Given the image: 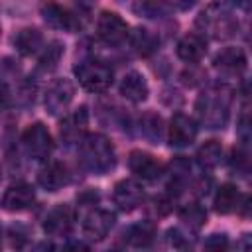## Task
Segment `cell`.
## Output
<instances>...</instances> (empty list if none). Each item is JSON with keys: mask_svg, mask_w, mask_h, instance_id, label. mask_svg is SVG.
<instances>
[{"mask_svg": "<svg viewBox=\"0 0 252 252\" xmlns=\"http://www.w3.org/2000/svg\"><path fill=\"white\" fill-rule=\"evenodd\" d=\"M165 236H167L169 246H173V248H191L193 246V242L189 240V236H185L179 228H169L165 232Z\"/></svg>", "mask_w": 252, "mask_h": 252, "instance_id": "f546056e", "label": "cell"}, {"mask_svg": "<svg viewBox=\"0 0 252 252\" xmlns=\"http://www.w3.org/2000/svg\"><path fill=\"white\" fill-rule=\"evenodd\" d=\"M226 2L232 6H240V8H248V4H250V0H226Z\"/></svg>", "mask_w": 252, "mask_h": 252, "instance_id": "836d02e7", "label": "cell"}, {"mask_svg": "<svg viewBox=\"0 0 252 252\" xmlns=\"http://www.w3.org/2000/svg\"><path fill=\"white\" fill-rule=\"evenodd\" d=\"M0 240H2V226H0Z\"/></svg>", "mask_w": 252, "mask_h": 252, "instance_id": "d590c367", "label": "cell"}, {"mask_svg": "<svg viewBox=\"0 0 252 252\" xmlns=\"http://www.w3.org/2000/svg\"><path fill=\"white\" fill-rule=\"evenodd\" d=\"M112 201L120 211L130 213L144 203V187L134 179H120L112 189Z\"/></svg>", "mask_w": 252, "mask_h": 252, "instance_id": "ba28073f", "label": "cell"}, {"mask_svg": "<svg viewBox=\"0 0 252 252\" xmlns=\"http://www.w3.org/2000/svg\"><path fill=\"white\" fill-rule=\"evenodd\" d=\"M177 215H179V219L185 224H189L195 230L201 228L207 222V211H205V207L199 201H189V203L181 205L179 211H177Z\"/></svg>", "mask_w": 252, "mask_h": 252, "instance_id": "d4e9b609", "label": "cell"}, {"mask_svg": "<svg viewBox=\"0 0 252 252\" xmlns=\"http://www.w3.org/2000/svg\"><path fill=\"white\" fill-rule=\"evenodd\" d=\"M230 102L232 94L226 87H211L203 91L195 102L201 124H205L207 128H222L230 114Z\"/></svg>", "mask_w": 252, "mask_h": 252, "instance_id": "6da1fadb", "label": "cell"}, {"mask_svg": "<svg viewBox=\"0 0 252 252\" xmlns=\"http://www.w3.org/2000/svg\"><path fill=\"white\" fill-rule=\"evenodd\" d=\"M213 65L222 73L238 75L246 69V53L240 47H224L215 55Z\"/></svg>", "mask_w": 252, "mask_h": 252, "instance_id": "2e32d148", "label": "cell"}, {"mask_svg": "<svg viewBox=\"0 0 252 252\" xmlns=\"http://www.w3.org/2000/svg\"><path fill=\"white\" fill-rule=\"evenodd\" d=\"M10 100H12V93H10V87H8V83H6V81H2V79H0V110L8 108Z\"/></svg>", "mask_w": 252, "mask_h": 252, "instance_id": "d6a6232c", "label": "cell"}, {"mask_svg": "<svg viewBox=\"0 0 252 252\" xmlns=\"http://www.w3.org/2000/svg\"><path fill=\"white\" fill-rule=\"evenodd\" d=\"M75 213L69 205H55L43 219V230L49 236H69L73 230Z\"/></svg>", "mask_w": 252, "mask_h": 252, "instance_id": "30bf717a", "label": "cell"}, {"mask_svg": "<svg viewBox=\"0 0 252 252\" xmlns=\"http://www.w3.org/2000/svg\"><path fill=\"white\" fill-rule=\"evenodd\" d=\"M87 122H89V112L87 106H79L77 110H73L71 114H67L59 126V134L67 144H75L81 142L85 130H87Z\"/></svg>", "mask_w": 252, "mask_h": 252, "instance_id": "9a60e30c", "label": "cell"}, {"mask_svg": "<svg viewBox=\"0 0 252 252\" xmlns=\"http://www.w3.org/2000/svg\"><path fill=\"white\" fill-rule=\"evenodd\" d=\"M197 28L211 35L213 39H228L238 32V20L232 16V12L220 4L213 2L209 4L195 20Z\"/></svg>", "mask_w": 252, "mask_h": 252, "instance_id": "3957f363", "label": "cell"}, {"mask_svg": "<svg viewBox=\"0 0 252 252\" xmlns=\"http://www.w3.org/2000/svg\"><path fill=\"white\" fill-rule=\"evenodd\" d=\"M240 199H242V195H240V191H238L236 185H232V183H222V185L217 189V195H215L213 205H215V211H217V213L228 215V213L238 211Z\"/></svg>", "mask_w": 252, "mask_h": 252, "instance_id": "ffe728a7", "label": "cell"}, {"mask_svg": "<svg viewBox=\"0 0 252 252\" xmlns=\"http://www.w3.org/2000/svg\"><path fill=\"white\" fill-rule=\"evenodd\" d=\"M81 161L93 173L104 175L116 165V154L110 140L102 134H89L81 138Z\"/></svg>", "mask_w": 252, "mask_h": 252, "instance_id": "7a4b0ae2", "label": "cell"}, {"mask_svg": "<svg viewBox=\"0 0 252 252\" xmlns=\"http://www.w3.org/2000/svg\"><path fill=\"white\" fill-rule=\"evenodd\" d=\"M177 57L187 63H197L207 53V41L199 33H187L177 41Z\"/></svg>", "mask_w": 252, "mask_h": 252, "instance_id": "ac0fdd59", "label": "cell"}, {"mask_svg": "<svg viewBox=\"0 0 252 252\" xmlns=\"http://www.w3.org/2000/svg\"><path fill=\"white\" fill-rule=\"evenodd\" d=\"M75 77L79 85L89 93H106L112 85V69L100 61H83L75 67Z\"/></svg>", "mask_w": 252, "mask_h": 252, "instance_id": "277c9868", "label": "cell"}, {"mask_svg": "<svg viewBox=\"0 0 252 252\" xmlns=\"http://www.w3.org/2000/svg\"><path fill=\"white\" fill-rule=\"evenodd\" d=\"M154 236H156V226L150 220L132 224L130 228H126L122 232V238L126 240V244L136 246V248H148L154 242Z\"/></svg>", "mask_w": 252, "mask_h": 252, "instance_id": "7402d4cb", "label": "cell"}, {"mask_svg": "<svg viewBox=\"0 0 252 252\" xmlns=\"http://www.w3.org/2000/svg\"><path fill=\"white\" fill-rule=\"evenodd\" d=\"M128 167H130V171L136 177H140L144 181H156L163 173V165L152 154L142 152V150L130 152V156H128Z\"/></svg>", "mask_w": 252, "mask_h": 252, "instance_id": "8fae6325", "label": "cell"}, {"mask_svg": "<svg viewBox=\"0 0 252 252\" xmlns=\"http://www.w3.org/2000/svg\"><path fill=\"white\" fill-rule=\"evenodd\" d=\"M33 201H35V191L28 183L10 185L2 195V207L10 213H20L30 209Z\"/></svg>", "mask_w": 252, "mask_h": 252, "instance_id": "5bb4252c", "label": "cell"}, {"mask_svg": "<svg viewBox=\"0 0 252 252\" xmlns=\"http://www.w3.org/2000/svg\"><path fill=\"white\" fill-rule=\"evenodd\" d=\"M61 55H63V45L59 41H51L49 45L43 47V53L39 57V69L41 71H53L57 67Z\"/></svg>", "mask_w": 252, "mask_h": 252, "instance_id": "4316f807", "label": "cell"}, {"mask_svg": "<svg viewBox=\"0 0 252 252\" xmlns=\"http://www.w3.org/2000/svg\"><path fill=\"white\" fill-rule=\"evenodd\" d=\"M205 248H213V250H220V248H226V244H228V238H226V234H219V232H215V234H211L205 242Z\"/></svg>", "mask_w": 252, "mask_h": 252, "instance_id": "1f68e13d", "label": "cell"}, {"mask_svg": "<svg viewBox=\"0 0 252 252\" xmlns=\"http://www.w3.org/2000/svg\"><path fill=\"white\" fill-rule=\"evenodd\" d=\"M138 12H142L144 16H150V18H156V16H163L167 14V4L161 2V0H142L140 6L136 8Z\"/></svg>", "mask_w": 252, "mask_h": 252, "instance_id": "83f0119b", "label": "cell"}, {"mask_svg": "<svg viewBox=\"0 0 252 252\" xmlns=\"http://www.w3.org/2000/svg\"><path fill=\"white\" fill-rule=\"evenodd\" d=\"M193 4H195V0H181V2H179L181 8H191Z\"/></svg>", "mask_w": 252, "mask_h": 252, "instance_id": "e575fe53", "label": "cell"}, {"mask_svg": "<svg viewBox=\"0 0 252 252\" xmlns=\"http://www.w3.org/2000/svg\"><path fill=\"white\" fill-rule=\"evenodd\" d=\"M96 33L108 45H120L130 35L128 24L116 12H108V10L100 12V16L96 20Z\"/></svg>", "mask_w": 252, "mask_h": 252, "instance_id": "8992f818", "label": "cell"}, {"mask_svg": "<svg viewBox=\"0 0 252 252\" xmlns=\"http://www.w3.org/2000/svg\"><path fill=\"white\" fill-rule=\"evenodd\" d=\"M41 16L51 28H57V30L75 32L79 28V20L75 18V14H71L67 8H63L53 0H45L41 4Z\"/></svg>", "mask_w": 252, "mask_h": 252, "instance_id": "4fadbf2b", "label": "cell"}, {"mask_svg": "<svg viewBox=\"0 0 252 252\" xmlns=\"http://www.w3.org/2000/svg\"><path fill=\"white\" fill-rule=\"evenodd\" d=\"M197 136V124L191 116L177 112L173 114L171 122H169V130H167V140L173 148H185L189 146Z\"/></svg>", "mask_w": 252, "mask_h": 252, "instance_id": "7c38bea8", "label": "cell"}, {"mask_svg": "<svg viewBox=\"0 0 252 252\" xmlns=\"http://www.w3.org/2000/svg\"><path fill=\"white\" fill-rule=\"evenodd\" d=\"M120 94L130 102H142L148 98V83L138 71H130L120 81Z\"/></svg>", "mask_w": 252, "mask_h": 252, "instance_id": "d6986e66", "label": "cell"}, {"mask_svg": "<svg viewBox=\"0 0 252 252\" xmlns=\"http://www.w3.org/2000/svg\"><path fill=\"white\" fill-rule=\"evenodd\" d=\"M248 154L242 150V148H234L232 150V158H230V165H232V169H236V171H240L242 175L244 173H248Z\"/></svg>", "mask_w": 252, "mask_h": 252, "instance_id": "4dcf8cb0", "label": "cell"}, {"mask_svg": "<svg viewBox=\"0 0 252 252\" xmlns=\"http://www.w3.org/2000/svg\"><path fill=\"white\" fill-rule=\"evenodd\" d=\"M73 94H75V87L69 79H55L45 91V108H47V112L53 114V116L65 112L67 106L73 100Z\"/></svg>", "mask_w": 252, "mask_h": 252, "instance_id": "52a82bcc", "label": "cell"}, {"mask_svg": "<svg viewBox=\"0 0 252 252\" xmlns=\"http://www.w3.org/2000/svg\"><path fill=\"white\" fill-rule=\"evenodd\" d=\"M128 37L132 41V47L144 57L152 55L159 45V37L148 28H136V32H132V35H128Z\"/></svg>", "mask_w": 252, "mask_h": 252, "instance_id": "603a6c76", "label": "cell"}, {"mask_svg": "<svg viewBox=\"0 0 252 252\" xmlns=\"http://www.w3.org/2000/svg\"><path fill=\"white\" fill-rule=\"evenodd\" d=\"M140 128L142 134L152 142V144H159L161 136H163V120L158 112L154 110H146L140 118Z\"/></svg>", "mask_w": 252, "mask_h": 252, "instance_id": "cb8c5ba5", "label": "cell"}, {"mask_svg": "<svg viewBox=\"0 0 252 252\" xmlns=\"http://www.w3.org/2000/svg\"><path fill=\"white\" fill-rule=\"evenodd\" d=\"M14 47H16V51L20 53V55H33V53H37L39 49H41V45H43V35H41V32L39 30H35V28H24V30H20L16 35H14Z\"/></svg>", "mask_w": 252, "mask_h": 252, "instance_id": "44dd1931", "label": "cell"}, {"mask_svg": "<svg viewBox=\"0 0 252 252\" xmlns=\"http://www.w3.org/2000/svg\"><path fill=\"white\" fill-rule=\"evenodd\" d=\"M37 183L45 191H59L69 183V171L59 161H47L37 173Z\"/></svg>", "mask_w": 252, "mask_h": 252, "instance_id": "e0dca14e", "label": "cell"}, {"mask_svg": "<svg viewBox=\"0 0 252 252\" xmlns=\"http://www.w3.org/2000/svg\"><path fill=\"white\" fill-rule=\"evenodd\" d=\"M220 159H222V146L219 140H207L197 150V161L207 169L217 167L220 163Z\"/></svg>", "mask_w": 252, "mask_h": 252, "instance_id": "484cf974", "label": "cell"}, {"mask_svg": "<svg viewBox=\"0 0 252 252\" xmlns=\"http://www.w3.org/2000/svg\"><path fill=\"white\" fill-rule=\"evenodd\" d=\"M114 220H116L114 213H110L106 209H93L85 217V220H83V234H85V238L94 240V242L104 240L108 236Z\"/></svg>", "mask_w": 252, "mask_h": 252, "instance_id": "9c48e42d", "label": "cell"}, {"mask_svg": "<svg viewBox=\"0 0 252 252\" xmlns=\"http://www.w3.org/2000/svg\"><path fill=\"white\" fill-rule=\"evenodd\" d=\"M171 211V199L165 197V195H158L152 199V205H150V213L156 215V217H165L167 213Z\"/></svg>", "mask_w": 252, "mask_h": 252, "instance_id": "f1b7e54d", "label": "cell"}, {"mask_svg": "<svg viewBox=\"0 0 252 252\" xmlns=\"http://www.w3.org/2000/svg\"><path fill=\"white\" fill-rule=\"evenodd\" d=\"M22 144H24L28 156L37 161L47 159L53 152V138L43 122L30 124L22 134Z\"/></svg>", "mask_w": 252, "mask_h": 252, "instance_id": "5b68a950", "label": "cell"}]
</instances>
